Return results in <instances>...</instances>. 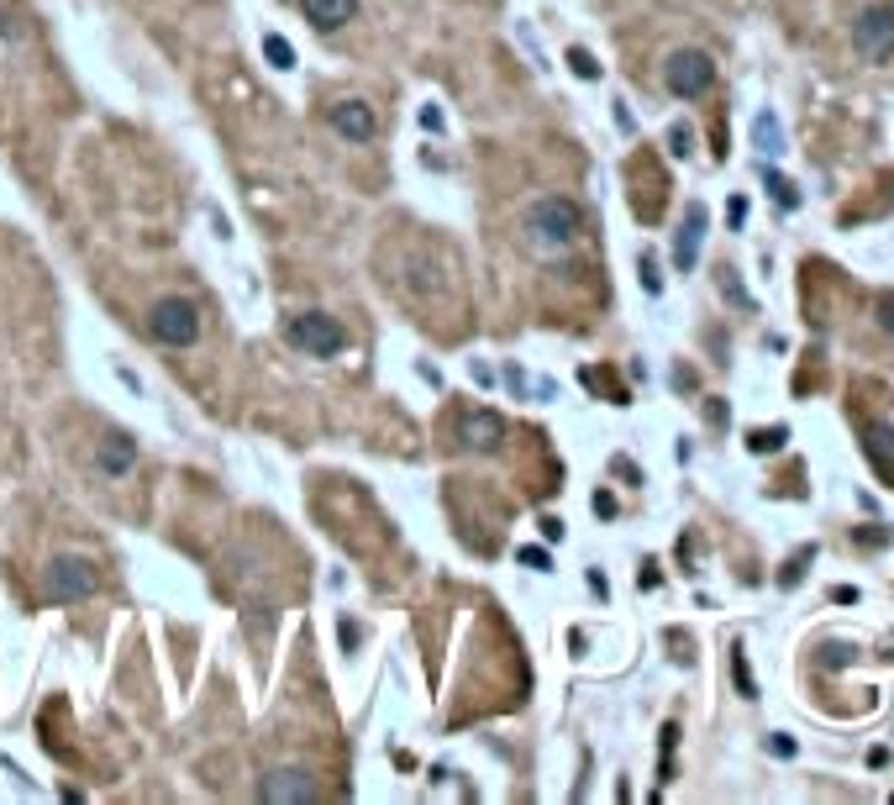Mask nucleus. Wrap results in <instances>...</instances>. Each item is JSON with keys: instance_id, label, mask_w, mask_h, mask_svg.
Listing matches in <instances>:
<instances>
[{"instance_id": "26", "label": "nucleus", "mask_w": 894, "mask_h": 805, "mask_svg": "<svg viewBox=\"0 0 894 805\" xmlns=\"http://www.w3.org/2000/svg\"><path fill=\"white\" fill-rule=\"evenodd\" d=\"M594 516H605V522H611V516H616V495H605V490H600V495H594Z\"/></svg>"}, {"instance_id": "11", "label": "nucleus", "mask_w": 894, "mask_h": 805, "mask_svg": "<svg viewBox=\"0 0 894 805\" xmlns=\"http://www.w3.org/2000/svg\"><path fill=\"white\" fill-rule=\"evenodd\" d=\"M705 206H689V217H684V227H678V243H674V264L689 274L695 269V258H700V237H705Z\"/></svg>"}, {"instance_id": "13", "label": "nucleus", "mask_w": 894, "mask_h": 805, "mask_svg": "<svg viewBox=\"0 0 894 805\" xmlns=\"http://www.w3.org/2000/svg\"><path fill=\"white\" fill-rule=\"evenodd\" d=\"M752 148H758L763 158L784 153V126H779V116H773V111H758V116H752Z\"/></svg>"}, {"instance_id": "10", "label": "nucleus", "mask_w": 894, "mask_h": 805, "mask_svg": "<svg viewBox=\"0 0 894 805\" xmlns=\"http://www.w3.org/2000/svg\"><path fill=\"white\" fill-rule=\"evenodd\" d=\"M300 11L316 32H337L358 16V0H300Z\"/></svg>"}, {"instance_id": "4", "label": "nucleus", "mask_w": 894, "mask_h": 805, "mask_svg": "<svg viewBox=\"0 0 894 805\" xmlns=\"http://www.w3.org/2000/svg\"><path fill=\"white\" fill-rule=\"evenodd\" d=\"M710 79H715V63H710V53H700V48H684V53H674V59H668V69H663V85H668V95H678V100L705 95Z\"/></svg>"}, {"instance_id": "3", "label": "nucleus", "mask_w": 894, "mask_h": 805, "mask_svg": "<svg viewBox=\"0 0 894 805\" xmlns=\"http://www.w3.org/2000/svg\"><path fill=\"white\" fill-rule=\"evenodd\" d=\"M290 342L300 353H310V358H337L342 347H347V332H342L337 316H327V310H300L290 321Z\"/></svg>"}, {"instance_id": "9", "label": "nucleus", "mask_w": 894, "mask_h": 805, "mask_svg": "<svg viewBox=\"0 0 894 805\" xmlns=\"http://www.w3.org/2000/svg\"><path fill=\"white\" fill-rule=\"evenodd\" d=\"M263 800H316V784L306 769H274V774L258 784Z\"/></svg>"}, {"instance_id": "8", "label": "nucleus", "mask_w": 894, "mask_h": 805, "mask_svg": "<svg viewBox=\"0 0 894 805\" xmlns=\"http://www.w3.org/2000/svg\"><path fill=\"white\" fill-rule=\"evenodd\" d=\"M458 437H463V448L490 453V448H500V442H505V421H500L494 411H468V416L458 421Z\"/></svg>"}, {"instance_id": "20", "label": "nucleus", "mask_w": 894, "mask_h": 805, "mask_svg": "<svg viewBox=\"0 0 894 805\" xmlns=\"http://www.w3.org/2000/svg\"><path fill=\"white\" fill-rule=\"evenodd\" d=\"M642 290H648V295L663 290V274H658V258H652V253H642Z\"/></svg>"}, {"instance_id": "5", "label": "nucleus", "mask_w": 894, "mask_h": 805, "mask_svg": "<svg viewBox=\"0 0 894 805\" xmlns=\"http://www.w3.org/2000/svg\"><path fill=\"white\" fill-rule=\"evenodd\" d=\"M853 48L863 63H884L894 53V11L889 5H868L863 16L853 22Z\"/></svg>"}, {"instance_id": "22", "label": "nucleus", "mask_w": 894, "mask_h": 805, "mask_svg": "<svg viewBox=\"0 0 894 805\" xmlns=\"http://www.w3.org/2000/svg\"><path fill=\"white\" fill-rule=\"evenodd\" d=\"M769 753H773V758H795V737L773 732V737H769Z\"/></svg>"}, {"instance_id": "21", "label": "nucleus", "mask_w": 894, "mask_h": 805, "mask_svg": "<svg viewBox=\"0 0 894 805\" xmlns=\"http://www.w3.org/2000/svg\"><path fill=\"white\" fill-rule=\"evenodd\" d=\"M516 558H521L526 569H537V574H548V569H553V558H548V548H521Z\"/></svg>"}, {"instance_id": "2", "label": "nucleus", "mask_w": 894, "mask_h": 805, "mask_svg": "<svg viewBox=\"0 0 894 805\" xmlns=\"http://www.w3.org/2000/svg\"><path fill=\"white\" fill-rule=\"evenodd\" d=\"M148 332H153L163 347H189V342L200 338V310H195V301H185V295H163L153 306V316H148Z\"/></svg>"}, {"instance_id": "19", "label": "nucleus", "mask_w": 894, "mask_h": 805, "mask_svg": "<svg viewBox=\"0 0 894 805\" xmlns=\"http://www.w3.org/2000/svg\"><path fill=\"white\" fill-rule=\"evenodd\" d=\"M668 153H674V158H689V153H695V132H689L684 122L668 126Z\"/></svg>"}, {"instance_id": "16", "label": "nucleus", "mask_w": 894, "mask_h": 805, "mask_svg": "<svg viewBox=\"0 0 894 805\" xmlns=\"http://www.w3.org/2000/svg\"><path fill=\"white\" fill-rule=\"evenodd\" d=\"M763 185L773 190V200H779V206H784V211H795V206H800V190L789 185V180H779V174H773V169H763Z\"/></svg>"}, {"instance_id": "15", "label": "nucleus", "mask_w": 894, "mask_h": 805, "mask_svg": "<svg viewBox=\"0 0 894 805\" xmlns=\"http://www.w3.org/2000/svg\"><path fill=\"white\" fill-rule=\"evenodd\" d=\"M263 59H269V69H279V74H290V69H295V48H290V37H279V32H269V37H263Z\"/></svg>"}, {"instance_id": "12", "label": "nucleus", "mask_w": 894, "mask_h": 805, "mask_svg": "<svg viewBox=\"0 0 894 805\" xmlns=\"http://www.w3.org/2000/svg\"><path fill=\"white\" fill-rule=\"evenodd\" d=\"M132 458H137V442H132L126 432H116V437H106V442H100V474L122 479L126 468H132Z\"/></svg>"}, {"instance_id": "18", "label": "nucleus", "mask_w": 894, "mask_h": 805, "mask_svg": "<svg viewBox=\"0 0 894 805\" xmlns=\"http://www.w3.org/2000/svg\"><path fill=\"white\" fill-rule=\"evenodd\" d=\"M568 69H574L579 79H600V63H594L589 48H568Z\"/></svg>"}, {"instance_id": "24", "label": "nucleus", "mask_w": 894, "mask_h": 805, "mask_svg": "<svg viewBox=\"0 0 894 805\" xmlns=\"http://www.w3.org/2000/svg\"><path fill=\"white\" fill-rule=\"evenodd\" d=\"M542 542H563V522L558 516H542Z\"/></svg>"}, {"instance_id": "28", "label": "nucleus", "mask_w": 894, "mask_h": 805, "mask_svg": "<svg viewBox=\"0 0 894 805\" xmlns=\"http://www.w3.org/2000/svg\"><path fill=\"white\" fill-rule=\"evenodd\" d=\"M421 126H427V132H442V111H437V106H421Z\"/></svg>"}, {"instance_id": "25", "label": "nucleus", "mask_w": 894, "mask_h": 805, "mask_svg": "<svg viewBox=\"0 0 894 805\" xmlns=\"http://www.w3.org/2000/svg\"><path fill=\"white\" fill-rule=\"evenodd\" d=\"M737 684H742V695H747V700L758 695V684H752V674H747V663H742V652H737Z\"/></svg>"}, {"instance_id": "7", "label": "nucleus", "mask_w": 894, "mask_h": 805, "mask_svg": "<svg viewBox=\"0 0 894 805\" xmlns=\"http://www.w3.org/2000/svg\"><path fill=\"white\" fill-rule=\"evenodd\" d=\"M332 132L347 137V143H373L379 116H373L364 100H337V106H332Z\"/></svg>"}, {"instance_id": "6", "label": "nucleus", "mask_w": 894, "mask_h": 805, "mask_svg": "<svg viewBox=\"0 0 894 805\" xmlns=\"http://www.w3.org/2000/svg\"><path fill=\"white\" fill-rule=\"evenodd\" d=\"M95 585H100V574H95V563H85V558H59V563L48 569V595H53L59 606L90 600Z\"/></svg>"}, {"instance_id": "1", "label": "nucleus", "mask_w": 894, "mask_h": 805, "mask_svg": "<svg viewBox=\"0 0 894 805\" xmlns=\"http://www.w3.org/2000/svg\"><path fill=\"white\" fill-rule=\"evenodd\" d=\"M585 232V211L568 200V195H542L531 211H526V243L537 253H563L579 243Z\"/></svg>"}, {"instance_id": "27", "label": "nucleus", "mask_w": 894, "mask_h": 805, "mask_svg": "<svg viewBox=\"0 0 894 805\" xmlns=\"http://www.w3.org/2000/svg\"><path fill=\"white\" fill-rule=\"evenodd\" d=\"M879 321H884V332L894 338V295H884V301H879Z\"/></svg>"}, {"instance_id": "17", "label": "nucleus", "mask_w": 894, "mask_h": 805, "mask_svg": "<svg viewBox=\"0 0 894 805\" xmlns=\"http://www.w3.org/2000/svg\"><path fill=\"white\" fill-rule=\"evenodd\" d=\"M784 442H789V432H784V427H763V432L747 437V448H752V453H779Z\"/></svg>"}, {"instance_id": "14", "label": "nucleus", "mask_w": 894, "mask_h": 805, "mask_svg": "<svg viewBox=\"0 0 894 805\" xmlns=\"http://www.w3.org/2000/svg\"><path fill=\"white\" fill-rule=\"evenodd\" d=\"M868 458L879 468H894V427H884V421L868 427Z\"/></svg>"}, {"instance_id": "23", "label": "nucleus", "mask_w": 894, "mask_h": 805, "mask_svg": "<svg viewBox=\"0 0 894 805\" xmlns=\"http://www.w3.org/2000/svg\"><path fill=\"white\" fill-rule=\"evenodd\" d=\"M726 221H732V227H742V221H747V195H732V206H726Z\"/></svg>"}]
</instances>
